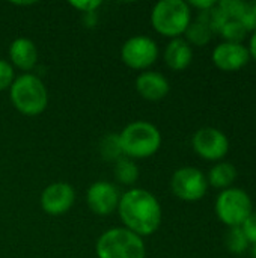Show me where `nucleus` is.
<instances>
[{"instance_id":"f257e3e1","label":"nucleus","mask_w":256,"mask_h":258,"mask_svg":"<svg viewBox=\"0 0 256 258\" xmlns=\"http://www.w3.org/2000/svg\"><path fill=\"white\" fill-rule=\"evenodd\" d=\"M124 228L143 237L154 234L161 224V206L158 200L145 189L134 187L125 192L118 204Z\"/></svg>"},{"instance_id":"f03ea898","label":"nucleus","mask_w":256,"mask_h":258,"mask_svg":"<svg viewBox=\"0 0 256 258\" xmlns=\"http://www.w3.org/2000/svg\"><path fill=\"white\" fill-rule=\"evenodd\" d=\"M9 98L14 107L26 115H41L48 104V92L42 80L30 73H26L14 80L9 88Z\"/></svg>"},{"instance_id":"7ed1b4c3","label":"nucleus","mask_w":256,"mask_h":258,"mask_svg":"<svg viewBox=\"0 0 256 258\" xmlns=\"http://www.w3.org/2000/svg\"><path fill=\"white\" fill-rule=\"evenodd\" d=\"M119 141L128 159H148L160 150L161 133L148 121H134L119 133Z\"/></svg>"},{"instance_id":"20e7f679","label":"nucleus","mask_w":256,"mask_h":258,"mask_svg":"<svg viewBox=\"0 0 256 258\" xmlns=\"http://www.w3.org/2000/svg\"><path fill=\"white\" fill-rule=\"evenodd\" d=\"M192 21V9L184 0H160L151 11L154 30L170 39L186 33Z\"/></svg>"},{"instance_id":"39448f33","label":"nucleus","mask_w":256,"mask_h":258,"mask_svg":"<svg viewBox=\"0 0 256 258\" xmlns=\"http://www.w3.org/2000/svg\"><path fill=\"white\" fill-rule=\"evenodd\" d=\"M98 258H145L146 248L140 236L124 227L104 231L97 242Z\"/></svg>"},{"instance_id":"423d86ee","label":"nucleus","mask_w":256,"mask_h":258,"mask_svg":"<svg viewBox=\"0 0 256 258\" xmlns=\"http://www.w3.org/2000/svg\"><path fill=\"white\" fill-rule=\"evenodd\" d=\"M216 215L226 227H241L253 213L250 195L241 187H229L219 194L216 200Z\"/></svg>"},{"instance_id":"0eeeda50","label":"nucleus","mask_w":256,"mask_h":258,"mask_svg":"<svg viewBox=\"0 0 256 258\" xmlns=\"http://www.w3.org/2000/svg\"><path fill=\"white\" fill-rule=\"evenodd\" d=\"M170 189L177 198L187 203H195L205 197L208 181L201 169L195 166H183L174 172L170 178Z\"/></svg>"},{"instance_id":"6e6552de","label":"nucleus","mask_w":256,"mask_h":258,"mask_svg":"<svg viewBox=\"0 0 256 258\" xmlns=\"http://www.w3.org/2000/svg\"><path fill=\"white\" fill-rule=\"evenodd\" d=\"M158 47L154 39L145 35L128 38L121 48L122 62L131 70H146L155 63Z\"/></svg>"},{"instance_id":"1a4fd4ad","label":"nucleus","mask_w":256,"mask_h":258,"mask_svg":"<svg viewBox=\"0 0 256 258\" xmlns=\"http://www.w3.org/2000/svg\"><path fill=\"white\" fill-rule=\"evenodd\" d=\"M193 150L204 160L220 162L229 151L228 136L216 127H202L192 138Z\"/></svg>"},{"instance_id":"9d476101","label":"nucleus","mask_w":256,"mask_h":258,"mask_svg":"<svg viewBox=\"0 0 256 258\" xmlns=\"http://www.w3.org/2000/svg\"><path fill=\"white\" fill-rule=\"evenodd\" d=\"M75 201L74 187L68 183L57 181L47 186L41 194V207L47 215L59 216L66 213Z\"/></svg>"},{"instance_id":"9b49d317","label":"nucleus","mask_w":256,"mask_h":258,"mask_svg":"<svg viewBox=\"0 0 256 258\" xmlns=\"http://www.w3.org/2000/svg\"><path fill=\"white\" fill-rule=\"evenodd\" d=\"M211 59H213V63L219 70L231 73V71H238L243 67H246L250 59V54H249V48L243 42L223 41L216 45V48L213 50Z\"/></svg>"},{"instance_id":"f8f14e48","label":"nucleus","mask_w":256,"mask_h":258,"mask_svg":"<svg viewBox=\"0 0 256 258\" xmlns=\"http://www.w3.org/2000/svg\"><path fill=\"white\" fill-rule=\"evenodd\" d=\"M119 192L109 181H95L89 186L86 194V203L89 209L98 216H109L118 210Z\"/></svg>"},{"instance_id":"ddd939ff","label":"nucleus","mask_w":256,"mask_h":258,"mask_svg":"<svg viewBox=\"0 0 256 258\" xmlns=\"http://www.w3.org/2000/svg\"><path fill=\"white\" fill-rule=\"evenodd\" d=\"M136 89L143 100L160 101L169 94L170 85L163 74L157 71H145L137 76Z\"/></svg>"},{"instance_id":"4468645a","label":"nucleus","mask_w":256,"mask_h":258,"mask_svg":"<svg viewBox=\"0 0 256 258\" xmlns=\"http://www.w3.org/2000/svg\"><path fill=\"white\" fill-rule=\"evenodd\" d=\"M9 60L11 65L30 71L38 62V48L29 38H17L9 45Z\"/></svg>"},{"instance_id":"2eb2a0df","label":"nucleus","mask_w":256,"mask_h":258,"mask_svg":"<svg viewBox=\"0 0 256 258\" xmlns=\"http://www.w3.org/2000/svg\"><path fill=\"white\" fill-rule=\"evenodd\" d=\"M193 60V48L183 38H174L169 41L164 50V62L174 71H183L189 68Z\"/></svg>"},{"instance_id":"dca6fc26","label":"nucleus","mask_w":256,"mask_h":258,"mask_svg":"<svg viewBox=\"0 0 256 258\" xmlns=\"http://www.w3.org/2000/svg\"><path fill=\"white\" fill-rule=\"evenodd\" d=\"M210 11V9H208ZM208 11H202V12H198V15L195 18H192L187 30H186V41L189 44H195V45H207L214 32H213V27H211V23H210V14Z\"/></svg>"},{"instance_id":"f3484780","label":"nucleus","mask_w":256,"mask_h":258,"mask_svg":"<svg viewBox=\"0 0 256 258\" xmlns=\"http://www.w3.org/2000/svg\"><path fill=\"white\" fill-rule=\"evenodd\" d=\"M237 168L235 165L229 163V162H217L208 172L207 181L208 184H211L216 189H229L232 187L234 181L237 180Z\"/></svg>"},{"instance_id":"a211bd4d","label":"nucleus","mask_w":256,"mask_h":258,"mask_svg":"<svg viewBox=\"0 0 256 258\" xmlns=\"http://www.w3.org/2000/svg\"><path fill=\"white\" fill-rule=\"evenodd\" d=\"M115 177L121 184H134L139 180V168L131 159L122 157L115 162Z\"/></svg>"},{"instance_id":"6ab92c4d","label":"nucleus","mask_w":256,"mask_h":258,"mask_svg":"<svg viewBox=\"0 0 256 258\" xmlns=\"http://www.w3.org/2000/svg\"><path fill=\"white\" fill-rule=\"evenodd\" d=\"M100 154L106 162H118L119 159H122L124 153L121 148V141H119V135H106L100 145H98Z\"/></svg>"},{"instance_id":"aec40b11","label":"nucleus","mask_w":256,"mask_h":258,"mask_svg":"<svg viewBox=\"0 0 256 258\" xmlns=\"http://www.w3.org/2000/svg\"><path fill=\"white\" fill-rule=\"evenodd\" d=\"M249 240L246 239L241 227H232L225 234V246L231 254L241 255L249 249Z\"/></svg>"},{"instance_id":"412c9836","label":"nucleus","mask_w":256,"mask_h":258,"mask_svg":"<svg viewBox=\"0 0 256 258\" xmlns=\"http://www.w3.org/2000/svg\"><path fill=\"white\" fill-rule=\"evenodd\" d=\"M241 24L246 27L247 32L256 30V2H244L241 15H240Z\"/></svg>"},{"instance_id":"4be33fe9","label":"nucleus","mask_w":256,"mask_h":258,"mask_svg":"<svg viewBox=\"0 0 256 258\" xmlns=\"http://www.w3.org/2000/svg\"><path fill=\"white\" fill-rule=\"evenodd\" d=\"M14 80H15L14 67L8 60L0 59V91H5V89L11 88Z\"/></svg>"},{"instance_id":"5701e85b","label":"nucleus","mask_w":256,"mask_h":258,"mask_svg":"<svg viewBox=\"0 0 256 258\" xmlns=\"http://www.w3.org/2000/svg\"><path fill=\"white\" fill-rule=\"evenodd\" d=\"M241 230L246 236V239L249 240L250 245H255L256 243V213L253 212L241 225Z\"/></svg>"},{"instance_id":"b1692460","label":"nucleus","mask_w":256,"mask_h":258,"mask_svg":"<svg viewBox=\"0 0 256 258\" xmlns=\"http://www.w3.org/2000/svg\"><path fill=\"white\" fill-rule=\"evenodd\" d=\"M69 5L74 9L89 15V14H94L101 6V2L100 0H80V2H69Z\"/></svg>"},{"instance_id":"393cba45","label":"nucleus","mask_w":256,"mask_h":258,"mask_svg":"<svg viewBox=\"0 0 256 258\" xmlns=\"http://www.w3.org/2000/svg\"><path fill=\"white\" fill-rule=\"evenodd\" d=\"M217 2H214V0H192V2H189V6H193V8H196L199 12H202V11H208V9H211L214 5H216Z\"/></svg>"},{"instance_id":"a878e982","label":"nucleus","mask_w":256,"mask_h":258,"mask_svg":"<svg viewBox=\"0 0 256 258\" xmlns=\"http://www.w3.org/2000/svg\"><path fill=\"white\" fill-rule=\"evenodd\" d=\"M249 54H250V57H253L256 60V30L255 32H252V36H250V39H249Z\"/></svg>"},{"instance_id":"bb28decb","label":"nucleus","mask_w":256,"mask_h":258,"mask_svg":"<svg viewBox=\"0 0 256 258\" xmlns=\"http://www.w3.org/2000/svg\"><path fill=\"white\" fill-rule=\"evenodd\" d=\"M250 255H252V258H256V243L252 245V248H250Z\"/></svg>"}]
</instances>
